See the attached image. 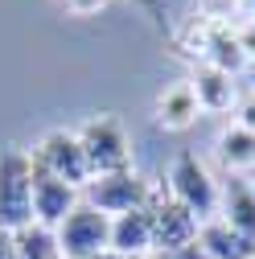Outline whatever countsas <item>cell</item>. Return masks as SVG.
<instances>
[{"instance_id": "6da1fadb", "label": "cell", "mask_w": 255, "mask_h": 259, "mask_svg": "<svg viewBox=\"0 0 255 259\" xmlns=\"http://www.w3.org/2000/svg\"><path fill=\"white\" fill-rule=\"evenodd\" d=\"M78 144L87 152L91 165V181L107 177V173H123L132 169V144H128V132L115 115H95L78 127Z\"/></svg>"}, {"instance_id": "7a4b0ae2", "label": "cell", "mask_w": 255, "mask_h": 259, "mask_svg": "<svg viewBox=\"0 0 255 259\" xmlns=\"http://www.w3.org/2000/svg\"><path fill=\"white\" fill-rule=\"evenodd\" d=\"M33 222V169L25 152H0V231Z\"/></svg>"}, {"instance_id": "3957f363", "label": "cell", "mask_w": 255, "mask_h": 259, "mask_svg": "<svg viewBox=\"0 0 255 259\" xmlns=\"http://www.w3.org/2000/svg\"><path fill=\"white\" fill-rule=\"evenodd\" d=\"M169 198L181 202L198 222H210L218 214V181L194 152H181L169 169Z\"/></svg>"}, {"instance_id": "277c9868", "label": "cell", "mask_w": 255, "mask_h": 259, "mask_svg": "<svg viewBox=\"0 0 255 259\" xmlns=\"http://www.w3.org/2000/svg\"><path fill=\"white\" fill-rule=\"evenodd\" d=\"M58 255L62 259H91L111 247V218L99 214L91 202H78L66 218L58 222Z\"/></svg>"}, {"instance_id": "5b68a950", "label": "cell", "mask_w": 255, "mask_h": 259, "mask_svg": "<svg viewBox=\"0 0 255 259\" xmlns=\"http://www.w3.org/2000/svg\"><path fill=\"white\" fill-rule=\"evenodd\" d=\"M33 165H41L46 173H54L58 181H66L74 189L91 185V165H87V152L78 144V132H50L37 140V148L29 152Z\"/></svg>"}, {"instance_id": "8992f818", "label": "cell", "mask_w": 255, "mask_h": 259, "mask_svg": "<svg viewBox=\"0 0 255 259\" xmlns=\"http://www.w3.org/2000/svg\"><path fill=\"white\" fill-rule=\"evenodd\" d=\"M148 226H152V251H173V247H185L194 243L202 222L189 214L181 202L169 198V189H156L152 185V198H148Z\"/></svg>"}, {"instance_id": "52a82bcc", "label": "cell", "mask_w": 255, "mask_h": 259, "mask_svg": "<svg viewBox=\"0 0 255 259\" xmlns=\"http://www.w3.org/2000/svg\"><path fill=\"white\" fill-rule=\"evenodd\" d=\"M152 198V185L132 173V169H123V173H107V177H95L87 185V202L107 214V218H119V214H132V210H144Z\"/></svg>"}, {"instance_id": "ba28073f", "label": "cell", "mask_w": 255, "mask_h": 259, "mask_svg": "<svg viewBox=\"0 0 255 259\" xmlns=\"http://www.w3.org/2000/svg\"><path fill=\"white\" fill-rule=\"evenodd\" d=\"M29 169H33V222L58 231V222L78 206V189L66 185V181H58L54 173H46L41 165H33V160H29Z\"/></svg>"}, {"instance_id": "9c48e42d", "label": "cell", "mask_w": 255, "mask_h": 259, "mask_svg": "<svg viewBox=\"0 0 255 259\" xmlns=\"http://www.w3.org/2000/svg\"><path fill=\"white\" fill-rule=\"evenodd\" d=\"M218 214L231 231L255 243V185L247 177H231L227 185H218Z\"/></svg>"}, {"instance_id": "30bf717a", "label": "cell", "mask_w": 255, "mask_h": 259, "mask_svg": "<svg viewBox=\"0 0 255 259\" xmlns=\"http://www.w3.org/2000/svg\"><path fill=\"white\" fill-rule=\"evenodd\" d=\"M189 91H194V99H198L202 111H231V107L239 103L235 78H231V74H222L218 66H206V62H198V66H194Z\"/></svg>"}, {"instance_id": "8fae6325", "label": "cell", "mask_w": 255, "mask_h": 259, "mask_svg": "<svg viewBox=\"0 0 255 259\" xmlns=\"http://www.w3.org/2000/svg\"><path fill=\"white\" fill-rule=\"evenodd\" d=\"M111 251L132 259V255H152V226H148V210H132L111 218Z\"/></svg>"}, {"instance_id": "7c38bea8", "label": "cell", "mask_w": 255, "mask_h": 259, "mask_svg": "<svg viewBox=\"0 0 255 259\" xmlns=\"http://www.w3.org/2000/svg\"><path fill=\"white\" fill-rule=\"evenodd\" d=\"M198 243L206 247L210 259H255V243L239 231H231L222 218H210L202 222V231H198Z\"/></svg>"}, {"instance_id": "4fadbf2b", "label": "cell", "mask_w": 255, "mask_h": 259, "mask_svg": "<svg viewBox=\"0 0 255 259\" xmlns=\"http://www.w3.org/2000/svg\"><path fill=\"white\" fill-rule=\"evenodd\" d=\"M198 99L194 91H189V82H177L169 91H161V99H156V119H161V127H173V132H181V127H189L198 119Z\"/></svg>"}, {"instance_id": "5bb4252c", "label": "cell", "mask_w": 255, "mask_h": 259, "mask_svg": "<svg viewBox=\"0 0 255 259\" xmlns=\"http://www.w3.org/2000/svg\"><path fill=\"white\" fill-rule=\"evenodd\" d=\"M202 62L206 66H218L222 74H239L243 66H247V54H243V41H239V33H231V25L222 21L218 29H214V37H210V46H206V54H202Z\"/></svg>"}, {"instance_id": "9a60e30c", "label": "cell", "mask_w": 255, "mask_h": 259, "mask_svg": "<svg viewBox=\"0 0 255 259\" xmlns=\"http://www.w3.org/2000/svg\"><path fill=\"white\" fill-rule=\"evenodd\" d=\"M218 156L227 169H255V132L247 127H227V132L218 136Z\"/></svg>"}, {"instance_id": "2e32d148", "label": "cell", "mask_w": 255, "mask_h": 259, "mask_svg": "<svg viewBox=\"0 0 255 259\" xmlns=\"http://www.w3.org/2000/svg\"><path fill=\"white\" fill-rule=\"evenodd\" d=\"M13 243H17V259H58V235L41 222L13 231Z\"/></svg>"}, {"instance_id": "e0dca14e", "label": "cell", "mask_w": 255, "mask_h": 259, "mask_svg": "<svg viewBox=\"0 0 255 259\" xmlns=\"http://www.w3.org/2000/svg\"><path fill=\"white\" fill-rule=\"evenodd\" d=\"M152 259H210V255H206V247L194 239V243L173 247V251H152Z\"/></svg>"}, {"instance_id": "ac0fdd59", "label": "cell", "mask_w": 255, "mask_h": 259, "mask_svg": "<svg viewBox=\"0 0 255 259\" xmlns=\"http://www.w3.org/2000/svg\"><path fill=\"white\" fill-rule=\"evenodd\" d=\"M235 123H239V127H247V132H255V91H251V95H243V99L235 103Z\"/></svg>"}, {"instance_id": "d6986e66", "label": "cell", "mask_w": 255, "mask_h": 259, "mask_svg": "<svg viewBox=\"0 0 255 259\" xmlns=\"http://www.w3.org/2000/svg\"><path fill=\"white\" fill-rule=\"evenodd\" d=\"M103 5H111V0H66V9H70V13H78V17H87V13H99Z\"/></svg>"}, {"instance_id": "ffe728a7", "label": "cell", "mask_w": 255, "mask_h": 259, "mask_svg": "<svg viewBox=\"0 0 255 259\" xmlns=\"http://www.w3.org/2000/svg\"><path fill=\"white\" fill-rule=\"evenodd\" d=\"M239 41H243V54L255 58V21H251L247 29H239Z\"/></svg>"}, {"instance_id": "44dd1931", "label": "cell", "mask_w": 255, "mask_h": 259, "mask_svg": "<svg viewBox=\"0 0 255 259\" xmlns=\"http://www.w3.org/2000/svg\"><path fill=\"white\" fill-rule=\"evenodd\" d=\"M0 259H17V243H13V231H0Z\"/></svg>"}, {"instance_id": "7402d4cb", "label": "cell", "mask_w": 255, "mask_h": 259, "mask_svg": "<svg viewBox=\"0 0 255 259\" xmlns=\"http://www.w3.org/2000/svg\"><path fill=\"white\" fill-rule=\"evenodd\" d=\"M136 5H144V9L152 13V21H156V25L165 21V0H136Z\"/></svg>"}, {"instance_id": "603a6c76", "label": "cell", "mask_w": 255, "mask_h": 259, "mask_svg": "<svg viewBox=\"0 0 255 259\" xmlns=\"http://www.w3.org/2000/svg\"><path fill=\"white\" fill-rule=\"evenodd\" d=\"M91 259H123V255H115V251L107 247V251H99V255H91Z\"/></svg>"}, {"instance_id": "cb8c5ba5", "label": "cell", "mask_w": 255, "mask_h": 259, "mask_svg": "<svg viewBox=\"0 0 255 259\" xmlns=\"http://www.w3.org/2000/svg\"><path fill=\"white\" fill-rule=\"evenodd\" d=\"M132 259H152V255H132Z\"/></svg>"}, {"instance_id": "d4e9b609", "label": "cell", "mask_w": 255, "mask_h": 259, "mask_svg": "<svg viewBox=\"0 0 255 259\" xmlns=\"http://www.w3.org/2000/svg\"><path fill=\"white\" fill-rule=\"evenodd\" d=\"M251 82H255V74H251ZM251 91H255V87H251Z\"/></svg>"}, {"instance_id": "484cf974", "label": "cell", "mask_w": 255, "mask_h": 259, "mask_svg": "<svg viewBox=\"0 0 255 259\" xmlns=\"http://www.w3.org/2000/svg\"><path fill=\"white\" fill-rule=\"evenodd\" d=\"M251 9H255V0H251Z\"/></svg>"}, {"instance_id": "4316f807", "label": "cell", "mask_w": 255, "mask_h": 259, "mask_svg": "<svg viewBox=\"0 0 255 259\" xmlns=\"http://www.w3.org/2000/svg\"><path fill=\"white\" fill-rule=\"evenodd\" d=\"M251 185H255V177H251Z\"/></svg>"}, {"instance_id": "83f0119b", "label": "cell", "mask_w": 255, "mask_h": 259, "mask_svg": "<svg viewBox=\"0 0 255 259\" xmlns=\"http://www.w3.org/2000/svg\"><path fill=\"white\" fill-rule=\"evenodd\" d=\"M58 259H62V255H58Z\"/></svg>"}]
</instances>
